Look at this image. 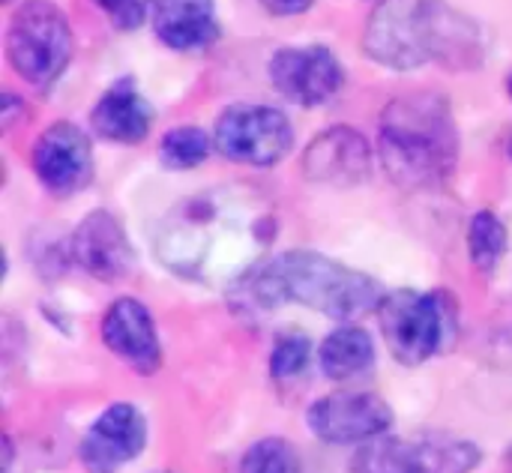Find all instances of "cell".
<instances>
[{
	"label": "cell",
	"mask_w": 512,
	"mask_h": 473,
	"mask_svg": "<svg viewBox=\"0 0 512 473\" xmlns=\"http://www.w3.org/2000/svg\"><path fill=\"white\" fill-rule=\"evenodd\" d=\"M273 240V216L249 189H213L165 216L156 237L159 261L183 279L234 285Z\"/></svg>",
	"instance_id": "6da1fadb"
},
{
	"label": "cell",
	"mask_w": 512,
	"mask_h": 473,
	"mask_svg": "<svg viewBox=\"0 0 512 473\" xmlns=\"http://www.w3.org/2000/svg\"><path fill=\"white\" fill-rule=\"evenodd\" d=\"M228 297L240 312H270L282 303H297L333 321H357L378 312L387 294L360 270H351L321 252L294 249L255 264L228 285Z\"/></svg>",
	"instance_id": "7a4b0ae2"
},
{
	"label": "cell",
	"mask_w": 512,
	"mask_h": 473,
	"mask_svg": "<svg viewBox=\"0 0 512 473\" xmlns=\"http://www.w3.org/2000/svg\"><path fill=\"white\" fill-rule=\"evenodd\" d=\"M363 48L390 69H417L432 60L468 69L483 57L477 24L444 0H381L366 21Z\"/></svg>",
	"instance_id": "3957f363"
},
{
	"label": "cell",
	"mask_w": 512,
	"mask_h": 473,
	"mask_svg": "<svg viewBox=\"0 0 512 473\" xmlns=\"http://www.w3.org/2000/svg\"><path fill=\"white\" fill-rule=\"evenodd\" d=\"M459 135L441 96H402L381 114V162L402 189H432L450 177Z\"/></svg>",
	"instance_id": "277c9868"
},
{
	"label": "cell",
	"mask_w": 512,
	"mask_h": 473,
	"mask_svg": "<svg viewBox=\"0 0 512 473\" xmlns=\"http://www.w3.org/2000/svg\"><path fill=\"white\" fill-rule=\"evenodd\" d=\"M381 333L396 363L423 366L456 336V303L444 291H393L378 306Z\"/></svg>",
	"instance_id": "5b68a950"
},
{
	"label": "cell",
	"mask_w": 512,
	"mask_h": 473,
	"mask_svg": "<svg viewBox=\"0 0 512 473\" xmlns=\"http://www.w3.org/2000/svg\"><path fill=\"white\" fill-rule=\"evenodd\" d=\"M6 57L33 87H48L72 60V30L51 0H24L6 30Z\"/></svg>",
	"instance_id": "8992f818"
},
{
	"label": "cell",
	"mask_w": 512,
	"mask_h": 473,
	"mask_svg": "<svg viewBox=\"0 0 512 473\" xmlns=\"http://www.w3.org/2000/svg\"><path fill=\"white\" fill-rule=\"evenodd\" d=\"M216 150L240 165H276L294 144V129L279 108L270 105H231L216 120Z\"/></svg>",
	"instance_id": "52a82bcc"
},
{
	"label": "cell",
	"mask_w": 512,
	"mask_h": 473,
	"mask_svg": "<svg viewBox=\"0 0 512 473\" xmlns=\"http://www.w3.org/2000/svg\"><path fill=\"white\" fill-rule=\"evenodd\" d=\"M306 426L324 444H366L393 426V411L372 393H333L306 411Z\"/></svg>",
	"instance_id": "ba28073f"
},
{
	"label": "cell",
	"mask_w": 512,
	"mask_h": 473,
	"mask_svg": "<svg viewBox=\"0 0 512 473\" xmlns=\"http://www.w3.org/2000/svg\"><path fill=\"white\" fill-rule=\"evenodd\" d=\"M270 78L285 99L312 108L330 102L342 90L345 69L324 45L282 48L270 60Z\"/></svg>",
	"instance_id": "9c48e42d"
},
{
	"label": "cell",
	"mask_w": 512,
	"mask_h": 473,
	"mask_svg": "<svg viewBox=\"0 0 512 473\" xmlns=\"http://www.w3.org/2000/svg\"><path fill=\"white\" fill-rule=\"evenodd\" d=\"M33 171L39 183L54 195H75L93 177V150L90 138L66 123H51L33 144Z\"/></svg>",
	"instance_id": "30bf717a"
},
{
	"label": "cell",
	"mask_w": 512,
	"mask_h": 473,
	"mask_svg": "<svg viewBox=\"0 0 512 473\" xmlns=\"http://www.w3.org/2000/svg\"><path fill=\"white\" fill-rule=\"evenodd\" d=\"M147 447V420L129 405L117 402L105 408L81 441V465L87 473H117Z\"/></svg>",
	"instance_id": "8fae6325"
},
{
	"label": "cell",
	"mask_w": 512,
	"mask_h": 473,
	"mask_svg": "<svg viewBox=\"0 0 512 473\" xmlns=\"http://www.w3.org/2000/svg\"><path fill=\"white\" fill-rule=\"evenodd\" d=\"M102 342L135 375L150 378L162 366V348H159V333H156L153 315L135 297H120L105 309Z\"/></svg>",
	"instance_id": "7c38bea8"
},
{
	"label": "cell",
	"mask_w": 512,
	"mask_h": 473,
	"mask_svg": "<svg viewBox=\"0 0 512 473\" xmlns=\"http://www.w3.org/2000/svg\"><path fill=\"white\" fill-rule=\"evenodd\" d=\"M69 252L84 273H90L93 279H102V282L126 279L135 264L132 243H129L123 225L108 210H96V213L84 216V222L75 228V234L69 240Z\"/></svg>",
	"instance_id": "4fadbf2b"
},
{
	"label": "cell",
	"mask_w": 512,
	"mask_h": 473,
	"mask_svg": "<svg viewBox=\"0 0 512 473\" xmlns=\"http://www.w3.org/2000/svg\"><path fill=\"white\" fill-rule=\"evenodd\" d=\"M303 171L309 180L330 186H357L372 171V153L360 132L336 126L321 132L303 156Z\"/></svg>",
	"instance_id": "5bb4252c"
},
{
	"label": "cell",
	"mask_w": 512,
	"mask_h": 473,
	"mask_svg": "<svg viewBox=\"0 0 512 473\" xmlns=\"http://www.w3.org/2000/svg\"><path fill=\"white\" fill-rule=\"evenodd\" d=\"M90 123L99 138L114 144H138L147 138L153 126V105L135 87V81L123 78L111 84L90 111Z\"/></svg>",
	"instance_id": "9a60e30c"
},
{
	"label": "cell",
	"mask_w": 512,
	"mask_h": 473,
	"mask_svg": "<svg viewBox=\"0 0 512 473\" xmlns=\"http://www.w3.org/2000/svg\"><path fill=\"white\" fill-rule=\"evenodd\" d=\"M153 30L174 51H198L219 36L213 0H153Z\"/></svg>",
	"instance_id": "2e32d148"
},
{
	"label": "cell",
	"mask_w": 512,
	"mask_h": 473,
	"mask_svg": "<svg viewBox=\"0 0 512 473\" xmlns=\"http://www.w3.org/2000/svg\"><path fill=\"white\" fill-rule=\"evenodd\" d=\"M318 363L330 381H348L366 375L375 366V342L363 327H339L324 339L318 351Z\"/></svg>",
	"instance_id": "e0dca14e"
},
{
	"label": "cell",
	"mask_w": 512,
	"mask_h": 473,
	"mask_svg": "<svg viewBox=\"0 0 512 473\" xmlns=\"http://www.w3.org/2000/svg\"><path fill=\"white\" fill-rule=\"evenodd\" d=\"M414 459L420 473H471L483 462V453L471 441L432 438L414 444Z\"/></svg>",
	"instance_id": "ac0fdd59"
},
{
	"label": "cell",
	"mask_w": 512,
	"mask_h": 473,
	"mask_svg": "<svg viewBox=\"0 0 512 473\" xmlns=\"http://www.w3.org/2000/svg\"><path fill=\"white\" fill-rule=\"evenodd\" d=\"M468 252H471V264L480 273H495L498 261L507 252V225L492 213V210H480L471 225H468Z\"/></svg>",
	"instance_id": "d6986e66"
},
{
	"label": "cell",
	"mask_w": 512,
	"mask_h": 473,
	"mask_svg": "<svg viewBox=\"0 0 512 473\" xmlns=\"http://www.w3.org/2000/svg\"><path fill=\"white\" fill-rule=\"evenodd\" d=\"M210 156V138L198 126H180L171 129L159 144V159L171 171H189L198 168Z\"/></svg>",
	"instance_id": "ffe728a7"
},
{
	"label": "cell",
	"mask_w": 512,
	"mask_h": 473,
	"mask_svg": "<svg viewBox=\"0 0 512 473\" xmlns=\"http://www.w3.org/2000/svg\"><path fill=\"white\" fill-rule=\"evenodd\" d=\"M240 473H303L297 450L282 438L255 441L240 462Z\"/></svg>",
	"instance_id": "44dd1931"
},
{
	"label": "cell",
	"mask_w": 512,
	"mask_h": 473,
	"mask_svg": "<svg viewBox=\"0 0 512 473\" xmlns=\"http://www.w3.org/2000/svg\"><path fill=\"white\" fill-rule=\"evenodd\" d=\"M357 473H420L414 459V444L375 441L357 459Z\"/></svg>",
	"instance_id": "7402d4cb"
},
{
	"label": "cell",
	"mask_w": 512,
	"mask_h": 473,
	"mask_svg": "<svg viewBox=\"0 0 512 473\" xmlns=\"http://www.w3.org/2000/svg\"><path fill=\"white\" fill-rule=\"evenodd\" d=\"M312 360V339L306 333L288 330L276 339L273 354H270V375L285 381V378H297Z\"/></svg>",
	"instance_id": "603a6c76"
},
{
	"label": "cell",
	"mask_w": 512,
	"mask_h": 473,
	"mask_svg": "<svg viewBox=\"0 0 512 473\" xmlns=\"http://www.w3.org/2000/svg\"><path fill=\"white\" fill-rule=\"evenodd\" d=\"M96 3L111 18V24L120 27V30L141 27L144 18H147V9L153 6V0H96Z\"/></svg>",
	"instance_id": "cb8c5ba5"
},
{
	"label": "cell",
	"mask_w": 512,
	"mask_h": 473,
	"mask_svg": "<svg viewBox=\"0 0 512 473\" xmlns=\"http://www.w3.org/2000/svg\"><path fill=\"white\" fill-rule=\"evenodd\" d=\"M261 6L273 15H300L312 6V0H261Z\"/></svg>",
	"instance_id": "d4e9b609"
},
{
	"label": "cell",
	"mask_w": 512,
	"mask_h": 473,
	"mask_svg": "<svg viewBox=\"0 0 512 473\" xmlns=\"http://www.w3.org/2000/svg\"><path fill=\"white\" fill-rule=\"evenodd\" d=\"M507 90H510V96H512V75H510V81H507Z\"/></svg>",
	"instance_id": "484cf974"
},
{
	"label": "cell",
	"mask_w": 512,
	"mask_h": 473,
	"mask_svg": "<svg viewBox=\"0 0 512 473\" xmlns=\"http://www.w3.org/2000/svg\"><path fill=\"white\" fill-rule=\"evenodd\" d=\"M510 156H512V138H510Z\"/></svg>",
	"instance_id": "4316f807"
}]
</instances>
